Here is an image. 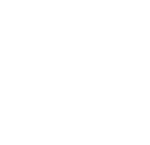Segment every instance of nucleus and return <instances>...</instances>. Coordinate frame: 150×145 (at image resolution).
Wrapping results in <instances>:
<instances>
[]
</instances>
